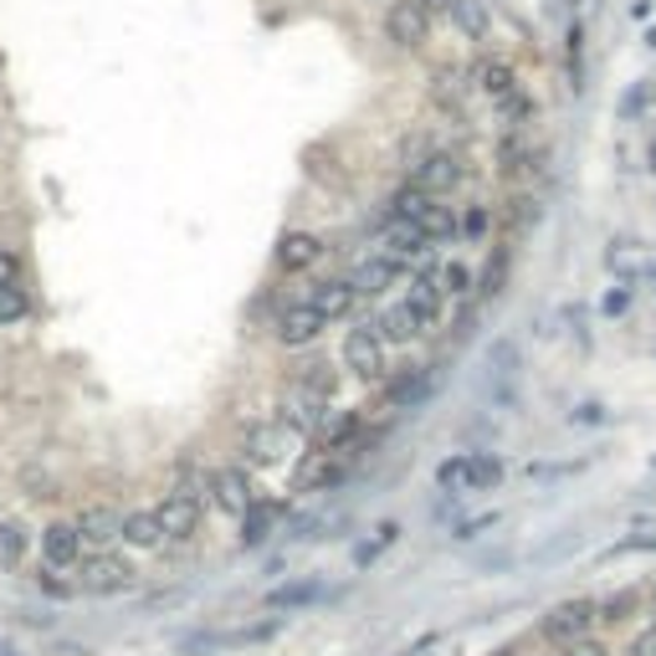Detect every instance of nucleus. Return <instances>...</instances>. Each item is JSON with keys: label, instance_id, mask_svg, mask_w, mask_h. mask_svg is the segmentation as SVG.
Listing matches in <instances>:
<instances>
[{"label": "nucleus", "instance_id": "nucleus-44", "mask_svg": "<svg viewBox=\"0 0 656 656\" xmlns=\"http://www.w3.org/2000/svg\"><path fill=\"white\" fill-rule=\"evenodd\" d=\"M652 600H656V590H652Z\"/></svg>", "mask_w": 656, "mask_h": 656}, {"label": "nucleus", "instance_id": "nucleus-19", "mask_svg": "<svg viewBox=\"0 0 656 656\" xmlns=\"http://www.w3.org/2000/svg\"><path fill=\"white\" fill-rule=\"evenodd\" d=\"M374 334L390 339V343H411L420 334V324H416V314H411L405 303H395V308H385V314L374 318Z\"/></svg>", "mask_w": 656, "mask_h": 656}, {"label": "nucleus", "instance_id": "nucleus-38", "mask_svg": "<svg viewBox=\"0 0 656 656\" xmlns=\"http://www.w3.org/2000/svg\"><path fill=\"white\" fill-rule=\"evenodd\" d=\"M646 103H652V88H646V83H642V88H631L626 98H621V119H631V113H642Z\"/></svg>", "mask_w": 656, "mask_h": 656}, {"label": "nucleus", "instance_id": "nucleus-9", "mask_svg": "<svg viewBox=\"0 0 656 656\" xmlns=\"http://www.w3.org/2000/svg\"><path fill=\"white\" fill-rule=\"evenodd\" d=\"M129 584H134V565H129L123 554L98 549L88 559V590H98V595H119V590H129Z\"/></svg>", "mask_w": 656, "mask_h": 656}, {"label": "nucleus", "instance_id": "nucleus-4", "mask_svg": "<svg viewBox=\"0 0 656 656\" xmlns=\"http://www.w3.org/2000/svg\"><path fill=\"white\" fill-rule=\"evenodd\" d=\"M385 36L395 46H405V52H416V46H426V36H431V15L420 11L416 0H390Z\"/></svg>", "mask_w": 656, "mask_h": 656}, {"label": "nucleus", "instance_id": "nucleus-36", "mask_svg": "<svg viewBox=\"0 0 656 656\" xmlns=\"http://www.w3.org/2000/svg\"><path fill=\"white\" fill-rule=\"evenodd\" d=\"M441 283H447V293H472V267L451 262V267H441Z\"/></svg>", "mask_w": 656, "mask_h": 656}, {"label": "nucleus", "instance_id": "nucleus-17", "mask_svg": "<svg viewBox=\"0 0 656 656\" xmlns=\"http://www.w3.org/2000/svg\"><path fill=\"white\" fill-rule=\"evenodd\" d=\"M451 26L462 31L467 42H488V36H492V15H488L482 0H457V6H451Z\"/></svg>", "mask_w": 656, "mask_h": 656}, {"label": "nucleus", "instance_id": "nucleus-40", "mask_svg": "<svg viewBox=\"0 0 656 656\" xmlns=\"http://www.w3.org/2000/svg\"><path fill=\"white\" fill-rule=\"evenodd\" d=\"M565 656H611L605 652V642H590V636H580V642H569Z\"/></svg>", "mask_w": 656, "mask_h": 656}, {"label": "nucleus", "instance_id": "nucleus-35", "mask_svg": "<svg viewBox=\"0 0 656 656\" xmlns=\"http://www.w3.org/2000/svg\"><path fill=\"white\" fill-rule=\"evenodd\" d=\"M272 447H277V436H272V431H252V436H247V457H252V462H272V457H277Z\"/></svg>", "mask_w": 656, "mask_h": 656}, {"label": "nucleus", "instance_id": "nucleus-25", "mask_svg": "<svg viewBox=\"0 0 656 656\" xmlns=\"http://www.w3.org/2000/svg\"><path fill=\"white\" fill-rule=\"evenodd\" d=\"M277 513H283L277 503H252V507H247V518H241V544H262V538L272 534Z\"/></svg>", "mask_w": 656, "mask_h": 656}, {"label": "nucleus", "instance_id": "nucleus-8", "mask_svg": "<svg viewBox=\"0 0 656 656\" xmlns=\"http://www.w3.org/2000/svg\"><path fill=\"white\" fill-rule=\"evenodd\" d=\"M462 154L451 150H431L426 160H416V185H426L431 195H451L457 185H462Z\"/></svg>", "mask_w": 656, "mask_h": 656}, {"label": "nucleus", "instance_id": "nucleus-43", "mask_svg": "<svg viewBox=\"0 0 656 656\" xmlns=\"http://www.w3.org/2000/svg\"><path fill=\"white\" fill-rule=\"evenodd\" d=\"M492 656H518V652H513V646H498V652H492Z\"/></svg>", "mask_w": 656, "mask_h": 656}, {"label": "nucleus", "instance_id": "nucleus-11", "mask_svg": "<svg viewBox=\"0 0 656 656\" xmlns=\"http://www.w3.org/2000/svg\"><path fill=\"white\" fill-rule=\"evenodd\" d=\"M308 303H314L324 318H349L354 314V303H359V287L343 283V277H324V283L308 287Z\"/></svg>", "mask_w": 656, "mask_h": 656}, {"label": "nucleus", "instance_id": "nucleus-28", "mask_svg": "<svg viewBox=\"0 0 656 656\" xmlns=\"http://www.w3.org/2000/svg\"><path fill=\"white\" fill-rule=\"evenodd\" d=\"M31 549V534L21 523H0V565H21Z\"/></svg>", "mask_w": 656, "mask_h": 656}, {"label": "nucleus", "instance_id": "nucleus-13", "mask_svg": "<svg viewBox=\"0 0 656 656\" xmlns=\"http://www.w3.org/2000/svg\"><path fill=\"white\" fill-rule=\"evenodd\" d=\"M324 256V241L314 237V231H287L283 241H277V267L283 272H308Z\"/></svg>", "mask_w": 656, "mask_h": 656}, {"label": "nucleus", "instance_id": "nucleus-21", "mask_svg": "<svg viewBox=\"0 0 656 656\" xmlns=\"http://www.w3.org/2000/svg\"><path fill=\"white\" fill-rule=\"evenodd\" d=\"M287 426H293V431H318V420H324V401H318V395H308V390H293V395H287Z\"/></svg>", "mask_w": 656, "mask_h": 656}, {"label": "nucleus", "instance_id": "nucleus-24", "mask_svg": "<svg viewBox=\"0 0 656 656\" xmlns=\"http://www.w3.org/2000/svg\"><path fill=\"white\" fill-rule=\"evenodd\" d=\"M420 231H426V241H436V247H447L451 237H462V221L451 216V206H441V200H436V206L426 210V216H420Z\"/></svg>", "mask_w": 656, "mask_h": 656}, {"label": "nucleus", "instance_id": "nucleus-34", "mask_svg": "<svg viewBox=\"0 0 656 656\" xmlns=\"http://www.w3.org/2000/svg\"><path fill=\"white\" fill-rule=\"evenodd\" d=\"M488 226H492V210L488 206H467L462 210V237L467 241H482V237H488Z\"/></svg>", "mask_w": 656, "mask_h": 656}, {"label": "nucleus", "instance_id": "nucleus-3", "mask_svg": "<svg viewBox=\"0 0 656 656\" xmlns=\"http://www.w3.org/2000/svg\"><path fill=\"white\" fill-rule=\"evenodd\" d=\"M595 615H600L595 600H565V605H554V611H544L538 631H544L549 642L569 646V642H580V636H590V626H595Z\"/></svg>", "mask_w": 656, "mask_h": 656}, {"label": "nucleus", "instance_id": "nucleus-37", "mask_svg": "<svg viewBox=\"0 0 656 656\" xmlns=\"http://www.w3.org/2000/svg\"><path fill=\"white\" fill-rule=\"evenodd\" d=\"M0 287H21V256L0 247Z\"/></svg>", "mask_w": 656, "mask_h": 656}, {"label": "nucleus", "instance_id": "nucleus-14", "mask_svg": "<svg viewBox=\"0 0 656 656\" xmlns=\"http://www.w3.org/2000/svg\"><path fill=\"white\" fill-rule=\"evenodd\" d=\"M395 272H401V256H370V262H359L354 267V277H349V283L359 287V293H364V298H374V293H385L390 283H395Z\"/></svg>", "mask_w": 656, "mask_h": 656}, {"label": "nucleus", "instance_id": "nucleus-16", "mask_svg": "<svg viewBox=\"0 0 656 656\" xmlns=\"http://www.w3.org/2000/svg\"><path fill=\"white\" fill-rule=\"evenodd\" d=\"M426 395H431V374L420 370V364H405V370L395 374V385H390V405H395V411L426 401Z\"/></svg>", "mask_w": 656, "mask_h": 656}, {"label": "nucleus", "instance_id": "nucleus-32", "mask_svg": "<svg viewBox=\"0 0 656 656\" xmlns=\"http://www.w3.org/2000/svg\"><path fill=\"white\" fill-rule=\"evenodd\" d=\"M498 482H503V462L488 457V451H478V457H472V492H488V488H498Z\"/></svg>", "mask_w": 656, "mask_h": 656}, {"label": "nucleus", "instance_id": "nucleus-27", "mask_svg": "<svg viewBox=\"0 0 656 656\" xmlns=\"http://www.w3.org/2000/svg\"><path fill=\"white\" fill-rule=\"evenodd\" d=\"M492 108H498V119H503L507 129H523V123L534 119V98H528L523 88L503 92V98H492Z\"/></svg>", "mask_w": 656, "mask_h": 656}, {"label": "nucleus", "instance_id": "nucleus-20", "mask_svg": "<svg viewBox=\"0 0 656 656\" xmlns=\"http://www.w3.org/2000/svg\"><path fill=\"white\" fill-rule=\"evenodd\" d=\"M328 482H339V462H334V451H314V457L298 467L293 488H298V492H314V488H328Z\"/></svg>", "mask_w": 656, "mask_h": 656}, {"label": "nucleus", "instance_id": "nucleus-6", "mask_svg": "<svg viewBox=\"0 0 656 656\" xmlns=\"http://www.w3.org/2000/svg\"><path fill=\"white\" fill-rule=\"evenodd\" d=\"M83 528L77 523H46V534H42V559L46 569H73L83 565Z\"/></svg>", "mask_w": 656, "mask_h": 656}, {"label": "nucleus", "instance_id": "nucleus-29", "mask_svg": "<svg viewBox=\"0 0 656 656\" xmlns=\"http://www.w3.org/2000/svg\"><path fill=\"white\" fill-rule=\"evenodd\" d=\"M436 482L447 492H472V457H451L436 467Z\"/></svg>", "mask_w": 656, "mask_h": 656}, {"label": "nucleus", "instance_id": "nucleus-33", "mask_svg": "<svg viewBox=\"0 0 656 656\" xmlns=\"http://www.w3.org/2000/svg\"><path fill=\"white\" fill-rule=\"evenodd\" d=\"M26 293H21V287H0V324H21V318H26Z\"/></svg>", "mask_w": 656, "mask_h": 656}, {"label": "nucleus", "instance_id": "nucleus-15", "mask_svg": "<svg viewBox=\"0 0 656 656\" xmlns=\"http://www.w3.org/2000/svg\"><path fill=\"white\" fill-rule=\"evenodd\" d=\"M77 528H83V544H92V549H108L113 538H123V518L113 507H88L77 518Z\"/></svg>", "mask_w": 656, "mask_h": 656}, {"label": "nucleus", "instance_id": "nucleus-39", "mask_svg": "<svg viewBox=\"0 0 656 656\" xmlns=\"http://www.w3.org/2000/svg\"><path fill=\"white\" fill-rule=\"evenodd\" d=\"M626 656H656V626L636 631V636H631V646H626Z\"/></svg>", "mask_w": 656, "mask_h": 656}, {"label": "nucleus", "instance_id": "nucleus-41", "mask_svg": "<svg viewBox=\"0 0 656 656\" xmlns=\"http://www.w3.org/2000/svg\"><path fill=\"white\" fill-rule=\"evenodd\" d=\"M416 6H420V11H426V15H431V21H436V15H451V6H457V0H416Z\"/></svg>", "mask_w": 656, "mask_h": 656}, {"label": "nucleus", "instance_id": "nucleus-18", "mask_svg": "<svg viewBox=\"0 0 656 656\" xmlns=\"http://www.w3.org/2000/svg\"><path fill=\"white\" fill-rule=\"evenodd\" d=\"M436 200H441V195H431L426 185H416V179H405L401 190L390 195V210H395V216H405V221H416V226H420V216H426V210H431Z\"/></svg>", "mask_w": 656, "mask_h": 656}, {"label": "nucleus", "instance_id": "nucleus-7", "mask_svg": "<svg viewBox=\"0 0 656 656\" xmlns=\"http://www.w3.org/2000/svg\"><path fill=\"white\" fill-rule=\"evenodd\" d=\"M324 324H328V318L318 314L308 298H303V303H293V308H283V314H277V343H287V349H303V343H314L318 334H324Z\"/></svg>", "mask_w": 656, "mask_h": 656}, {"label": "nucleus", "instance_id": "nucleus-31", "mask_svg": "<svg viewBox=\"0 0 656 656\" xmlns=\"http://www.w3.org/2000/svg\"><path fill=\"white\" fill-rule=\"evenodd\" d=\"M642 611V595L636 590H615L605 605H600V621H611V626H621V621H631V615Z\"/></svg>", "mask_w": 656, "mask_h": 656}, {"label": "nucleus", "instance_id": "nucleus-22", "mask_svg": "<svg viewBox=\"0 0 656 656\" xmlns=\"http://www.w3.org/2000/svg\"><path fill=\"white\" fill-rule=\"evenodd\" d=\"M478 88L488 92V98H503V92H513V88H523L518 83V73L507 67V62H498V57H488V62H478Z\"/></svg>", "mask_w": 656, "mask_h": 656}, {"label": "nucleus", "instance_id": "nucleus-5", "mask_svg": "<svg viewBox=\"0 0 656 656\" xmlns=\"http://www.w3.org/2000/svg\"><path fill=\"white\" fill-rule=\"evenodd\" d=\"M447 283H441V272H420L416 283H411V293H405V308L416 314L420 328H436L441 324V314H447Z\"/></svg>", "mask_w": 656, "mask_h": 656}, {"label": "nucleus", "instance_id": "nucleus-2", "mask_svg": "<svg viewBox=\"0 0 656 656\" xmlns=\"http://www.w3.org/2000/svg\"><path fill=\"white\" fill-rule=\"evenodd\" d=\"M200 513H206V492H200V482H179V488L160 503V518H164V534L170 538L200 534Z\"/></svg>", "mask_w": 656, "mask_h": 656}, {"label": "nucleus", "instance_id": "nucleus-1", "mask_svg": "<svg viewBox=\"0 0 656 656\" xmlns=\"http://www.w3.org/2000/svg\"><path fill=\"white\" fill-rule=\"evenodd\" d=\"M343 370L354 374V380H364V385L385 380V339L374 334V324L343 334Z\"/></svg>", "mask_w": 656, "mask_h": 656}, {"label": "nucleus", "instance_id": "nucleus-10", "mask_svg": "<svg viewBox=\"0 0 656 656\" xmlns=\"http://www.w3.org/2000/svg\"><path fill=\"white\" fill-rule=\"evenodd\" d=\"M123 544H129V549H144V554L164 549L170 534H164L160 507H139V513H129V518H123Z\"/></svg>", "mask_w": 656, "mask_h": 656}, {"label": "nucleus", "instance_id": "nucleus-12", "mask_svg": "<svg viewBox=\"0 0 656 656\" xmlns=\"http://www.w3.org/2000/svg\"><path fill=\"white\" fill-rule=\"evenodd\" d=\"M210 498H216V507H221V513H231V518H247V507L256 503L252 488H247V478H241L237 467H226V472H216V478H210Z\"/></svg>", "mask_w": 656, "mask_h": 656}, {"label": "nucleus", "instance_id": "nucleus-30", "mask_svg": "<svg viewBox=\"0 0 656 656\" xmlns=\"http://www.w3.org/2000/svg\"><path fill=\"white\" fill-rule=\"evenodd\" d=\"M503 277H507V247H498L478 277V298H498V293H503Z\"/></svg>", "mask_w": 656, "mask_h": 656}, {"label": "nucleus", "instance_id": "nucleus-42", "mask_svg": "<svg viewBox=\"0 0 656 656\" xmlns=\"http://www.w3.org/2000/svg\"><path fill=\"white\" fill-rule=\"evenodd\" d=\"M646 164H652V175H656V139H652V150H646Z\"/></svg>", "mask_w": 656, "mask_h": 656}, {"label": "nucleus", "instance_id": "nucleus-26", "mask_svg": "<svg viewBox=\"0 0 656 656\" xmlns=\"http://www.w3.org/2000/svg\"><path fill=\"white\" fill-rule=\"evenodd\" d=\"M538 150L534 144H523L518 134H507L503 144H498V164H503V175H523V170H534Z\"/></svg>", "mask_w": 656, "mask_h": 656}, {"label": "nucleus", "instance_id": "nucleus-23", "mask_svg": "<svg viewBox=\"0 0 656 656\" xmlns=\"http://www.w3.org/2000/svg\"><path fill=\"white\" fill-rule=\"evenodd\" d=\"M385 237H390V247H395L390 256H416L420 247H426V231H420L416 221L395 216V210H390V221H385Z\"/></svg>", "mask_w": 656, "mask_h": 656}]
</instances>
